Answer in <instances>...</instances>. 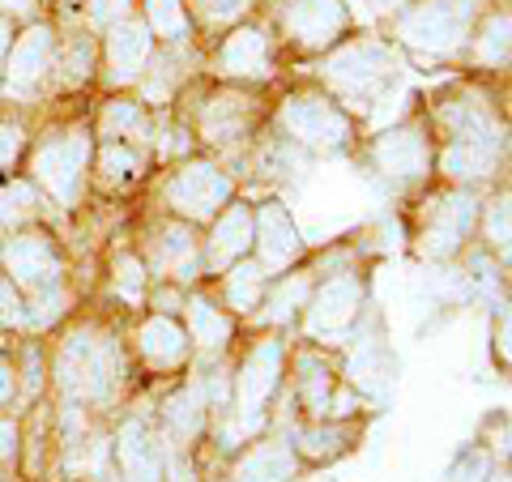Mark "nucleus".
<instances>
[{
    "instance_id": "nucleus-1",
    "label": "nucleus",
    "mask_w": 512,
    "mask_h": 482,
    "mask_svg": "<svg viewBox=\"0 0 512 482\" xmlns=\"http://www.w3.org/2000/svg\"><path fill=\"white\" fill-rule=\"evenodd\" d=\"M278 18L286 26V35L320 47L346 30L350 9L342 0H278Z\"/></svg>"
},
{
    "instance_id": "nucleus-2",
    "label": "nucleus",
    "mask_w": 512,
    "mask_h": 482,
    "mask_svg": "<svg viewBox=\"0 0 512 482\" xmlns=\"http://www.w3.org/2000/svg\"><path fill=\"white\" fill-rule=\"evenodd\" d=\"M146 13V30L158 39H184L188 35V0H137Z\"/></svg>"
},
{
    "instance_id": "nucleus-3",
    "label": "nucleus",
    "mask_w": 512,
    "mask_h": 482,
    "mask_svg": "<svg viewBox=\"0 0 512 482\" xmlns=\"http://www.w3.org/2000/svg\"><path fill=\"white\" fill-rule=\"evenodd\" d=\"M252 0H188V9L197 13L201 22H235L239 13H248Z\"/></svg>"
},
{
    "instance_id": "nucleus-4",
    "label": "nucleus",
    "mask_w": 512,
    "mask_h": 482,
    "mask_svg": "<svg viewBox=\"0 0 512 482\" xmlns=\"http://www.w3.org/2000/svg\"><path fill=\"white\" fill-rule=\"evenodd\" d=\"M86 9H90V18L99 22V26H111V22H120V18H133L137 0H86Z\"/></svg>"
},
{
    "instance_id": "nucleus-5",
    "label": "nucleus",
    "mask_w": 512,
    "mask_h": 482,
    "mask_svg": "<svg viewBox=\"0 0 512 482\" xmlns=\"http://www.w3.org/2000/svg\"><path fill=\"white\" fill-rule=\"evenodd\" d=\"M35 9H39V0H0V13H22V18H30Z\"/></svg>"
},
{
    "instance_id": "nucleus-6",
    "label": "nucleus",
    "mask_w": 512,
    "mask_h": 482,
    "mask_svg": "<svg viewBox=\"0 0 512 482\" xmlns=\"http://www.w3.org/2000/svg\"><path fill=\"white\" fill-rule=\"evenodd\" d=\"M5 43H9V18L0 13V52H5Z\"/></svg>"
},
{
    "instance_id": "nucleus-7",
    "label": "nucleus",
    "mask_w": 512,
    "mask_h": 482,
    "mask_svg": "<svg viewBox=\"0 0 512 482\" xmlns=\"http://www.w3.org/2000/svg\"><path fill=\"white\" fill-rule=\"evenodd\" d=\"M64 5H73V0H64Z\"/></svg>"
}]
</instances>
